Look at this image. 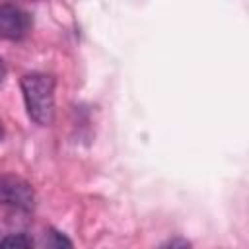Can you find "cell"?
<instances>
[{"label": "cell", "instance_id": "obj_1", "mask_svg": "<svg viewBox=\"0 0 249 249\" xmlns=\"http://www.w3.org/2000/svg\"><path fill=\"white\" fill-rule=\"evenodd\" d=\"M27 115L33 123L49 126L54 121V78L45 72H29L19 80Z\"/></svg>", "mask_w": 249, "mask_h": 249}, {"label": "cell", "instance_id": "obj_2", "mask_svg": "<svg viewBox=\"0 0 249 249\" xmlns=\"http://www.w3.org/2000/svg\"><path fill=\"white\" fill-rule=\"evenodd\" d=\"M35 204L33 187L12 173L0 175V206H12L19 210H29Z\"/></svg>", "mask_w": 249, "mask_h": 249}, {"label": "cell", "instance_id": "obj_3", "mask_svg": "<svg viewBox=\"0 0 249 249\" xmlns=\"http://www.w3.org/2000/svg\"><path fill=\"white\" fill-rule=\"evenodd\" d=\"M31 14L16 4H0V39L19 41L31 31Z\"/></svg>", "mask_w": 249, "mask_h": 249}, {"label": "cell", "instance_id": "obj_4", "mask_svg": "<svg viewBox=\"0 0 249 249\" xmlns=\"http://www.w3.org/2000/svg\"><path fill=\"white\" fill-rule=\"evenodd\" d=\"M45 249H74V245L68 235L54 228H49L45 231Z\"/></svg>", "mask_w": 249, "mask_h": 249}, {"label": "cell", "instance_id": "obj_5", "mask_svg": "<svg viewBox=\"0 0 249 249\" xmlns=\"http://www.w3.org/2000/svg\"><path fill=\"white\" fill-rule=\"evenodd\" d=\"M33 245L27 233H8L0 239V249H33Z\"/></svg>", "mask_w": 249, "mask_h": 249}, {"label": "cell", "instance_id": "obj_6", "mask_svg": "<svg viewBox=\"0 0 249 249\" xmlns=\"http://www.w3.org/2000/svg\"><path fill=\"white\" fill-rule=\"evenodd\" d=\"M158 249H191V245L183 237H173V239H167L165 243H161Z\"/></svg>", "mask_w": 249, "mask_h": 249}, {"label": "cell", "instance_id": "obj_7", "mask_svg": "<svg viewBox=\"0 0 249 249\" xmlns=\"http://www.w3.org/2000/svg\"><path fill=\"white\" fill-rule=\"evenodd\" d=\"M4 78H6V66H4V60L0 58V84H2Z\"/></svg>", "mask_w": 249, "mask_h": 249}, {"label": "cell", "instance_id": "obj_8", "mask_svg": "<svg viewBox=\"0 0 249 249\" xmlns=\"http://www.w3.org/2000/svg\"><path fill=\"white\" fill-rule=\"evenodd\" d=\"M2 136H4V126H2V121H0V140H2Z\"/></svg>", "mask_w": 249, "mask_h": 249}]
</instances>
